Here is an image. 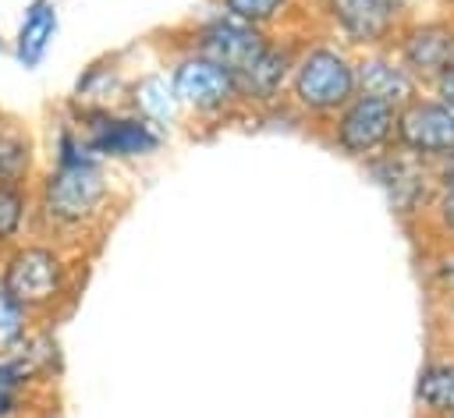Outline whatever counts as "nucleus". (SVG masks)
<instances>
[{"label":"nucleus","instance_id":"nucleus-16","mask_svg":"<svg viewBox=\"0 0 454 418\" xmlns=\"http://www.w3.org/2000/svg\"><path fill=\"white\" fill-rule=\"evenodd\" d=\"M18 358L25 361L28 375H32L35 386H39V393H50L53 383L60 379V372H64V351H60L57 333H53L50 322H39V326L32 329V337L21 344Z\"/></svg>","mask_w":454,"mask_h":418},{"label":"nucleus","instance_id":"nucleus-6","mask_svg":"<svg viewBox=\"0 0 454 418\" xmlns=\"http://www.w3.org/2000/svg\"><path fill=\"white\" fill-rule=\"evenodd\" d=\"M266 43H270L266 28H255V25H248L227 11H216L206 21H199L195 35H192V50L216 60L231 74H241L266 50Z\"/></svg>","mask_w":454,"mask_h":418},{"label":"nucleus","instance_id":"nucleus-5","mask_svg":"<svg viewBox=\"0 0 454 418\" xmlns=\"http://www.w3.org/2000/svg\"><path fill=\"white\" fill-rule=\"evenodd\" d=\"M170 89L177 96V106L195 117H220L231 106H238V81L227 67L216 60L188 50L167 67Z\"/></svg>","mask_w":454,"mask_h":418},{"label":"nucleus","instance_id":"nucleus-3","mask_svg":"<svg viewBox=\"0 0 454 418\" xmlns=\"http://www.w3.org/2000/svg\"><path fill=\"white\" fill-rule=\"evenodd\" d=\"M64 117L82 131L89 152L96 159H103L106 166L110 163L149 159L167 142V131H160L156 124L135 117L124 106L106 110V106H74V103H67L64 106Z\"/></svg>","mask_w":454,"mask_h":418},{"label":"nucleus","instance_id":"nucleus-12","mask_svg":"<svg viewBox=\"0 0 454 418\" xmlns=\"http://www.w3.org/2000/svg\"><path fill=\"white\" fill-rule=\"evenodd\" d=\"M326 11L351 43H376L390 32L397 0H326Z\"/></svg>","mask_w":454,"mask_h":418},{"label":"nucleus","instance_id":"nucleus-4","mask_svg":"<svg viewBox=\"0 0 454 418\" xmlns=\"http://www.w3.org/2000/svg\"><path fill=\"white\" fill-rule=\"evenodd\" d=\"M355 92V67L330 46H312L291 67V96L309 113H333Z\"/></svg>","mask_w":454,"mask_h":418},{"label":"nucleus","instance_id":"nucleus-7","mask_svg":"<svg viewBox=\"0 0 454 418\" xmlns=\"http://www.w3.org/2000/svg\"><path fill=\"white\" fill-rule=\"evenodd\" d=\"M394 120H397V113L390 103L372 99V96H351L337 117V145L351 156L372 152L390 138Z\"/></svg>","mask_w":454,"mask_h":418},{"label":"nucleus","instance_id":"nucleus-27","mask_svg":"<svg viewBox=\"0 0 454 418\" xmlns=\"http://www.w3.org/2000/svg\"><path fill=\"white\" fill-rule=\"evenodd\" d=\"M7 120H11V113H7V110H4V106H0V128H4V124H7Z\"/></svg>","mask_w":454,"mask_h":418},{"label":"nucleus","instance_id":"nucleus-2","mask_svg":"<svg viewBox=\"0 0 454 418\" xmlns=\"http://www.w3.org/2000/svg\"><path fill=\"white\" fill-rule=\"evenodd\" d=\"M82 262L74 248L28 234L0 252V283L32 312L35 322H57L78 298Z\"/></svg>","mask_w":454,"mask_h":418},{"label":"nucleus","instance_id":"nucleus-26","mask_svg":"<svg viewBox=\"0 0 454 418\" xmlns=\"http://www.w3.org/2000/svg\"><path fill=\"white\" fill-rule=\"evenodd\" d=\"M4 53H7V35L0 32V57H4Z\"/></svg>","mask_w":454,"mask_h":418},{"label":"nucleus","instance_id":"nucleus-10","mask_svg":"<svg viewBox=\"0 0 454 418\" xmlns=\"http://www.w3.org/2000/svg\"><path fill=\"white\" fill-rule=\"evenodd\" d=\"M291 67H294L291 46L270 39L266 50L241 74H234V81H238V103H252V106L273 103L284 92V85L291 81Z\"/></svg>","mask_w":454,"mask_h":418},{"label":"nucleus","instance_id":"nucleus-24","mask_svg":"<svg viewBox=\"0 0 454 418\" xmlns=\"http://www.w3.org/2000/svg\"><path fill=\"white\" fill-rule=\"evenodd\" d=\"M440 99H443V106H450V110H454V64L440 74Z\"/></svg>","mask_w":454,"mask_h":418},{"label":"nucleus","instance_id":"nucleus-25","mask_svg":"<svg viewBox=\"0 0 454 418\" xmlns=\"http://www.w3.org/2000/svg\"><path fill=\"white\" fill-rule=\"evenodd\" d=\"M440 209H443V220H447V227L454 230V184L447 188V195H443V202H440Z\"/></svg>","mask_w":454,"mask_h":418},{"label":"nucleus","instance_id":"nucleus-20","mask_svg":"<svg viewBox=\"0 0 454 418\" xmlns=\"http://www.w3.org/2000/svg\"><path fill=\"white\" fill-rule=\"evenodd\" d=\"M35 326H39V322L32 319V312L0 283V358L18 354L21 344L32 337Z\"/></svg>","mask_w":454,"mask_h":418},{"label":"nucleus","instance_id":"nucleus-1","mask_svg":"<svg viewBox=\"0 0 454 418\" xmlns=\"http://www.w3.org/2000/svg\"><path fill=\"white\" fill-rule=\"evenodd\" d=\"M32 234L82 252L85 237L114 209L110 166L96 156L74 163H43L32 177Z\"/></svg>","mask_w":454,"mask_h":418},{"label":"nucleus","instance_id":"nucleus-8","mask_svg":"<svg viewBox=\"0 0 454 418\" xmlns=\"http://www.w3.org/2000/svg\"><path fill=\"white\" fill-rule=\"evenodd\" d=\"M60 35V0H28L7 50L21 71H39Z\"/></svg>","mask_w":454,"mask_h":418},{"label":"nucleus","instance_id":"nucleus-23","mask_svg":"<svg viewBox=\"0 0 454 418\" xmlns=\"http://www.w3.org/2000/svg\"><path fill=\"white\" fill-rule=\"evenodd\" d=\"M25 418H64V414L57 411V404H53V400H50V393H46V397H39V400L32 404V411H28Z\"/></svg>","mask_w":454,"mask_h":418},{"label":"nucleus","instance_id":"nucleus-18","mask_svg":"<svg viewBox=\"0 0 454 418\" xmlns=\"http://www.w3.org/2000/svg\"><path fill=\"white\" fill-rule=\"evenodd\" d=\"M355 89H362V96H372L394 106L411 96V78L387 60H365L355 67Z\"/></svg>","mask_w":454,"mask_h":418},{"label":"nucleus","instance_id":"nucleus-17","mask_svg":"<svg viewBox=\"0 0 454 418\" xmlns=\"http://www.w3.org/2000/svg\"><path fill=\"white\" fill-rule=\"evenodd\" d=\"M39 397L46 393H39L25 361L18 354L0 358V418H25Z\"/></svg>","mask_w":454,"mask_h":418},{"label":"nucleus","instance_id":"nucleus-21","mask_svg":"<svg viewBox=\"0 0 454 418\" xmlns=\"http://www.w3.org/2000/svg\"><path fill=\"white\" fill-rule=\"evenodd\" d=\"M419 400L433 411H443V414H454V361H436V365H426L422 375H419Z\"/></svg>","mask_w":454,"mask_h":418},{"label":"nucleus","instance_id":"nucleus-14","mask_svg":"<svg viewBox=\"0 0 454 418\" xmlns=\"http://www.w3.org/2000/svg\"><path fill=\"white\" fill-rule=\"evenodd\" d=\"M39 166L43 163L35 135L25 124L7 120L0 128V184H32Z\"/></svg>","mask_w":454,"mask_h":418},{"label":"nucleus","instance_id":"nucleus-9","mask_svg":"<svg viewBox=\"0 0 454 418\" xmlns=\"http://www.w3.org/2000/svg\"><path fill=\"white\" fill-rule=\"evenodd\" d=\"M394 128L401 145L419 156L454 152V110L443 103H411L404 113H397Z\"/></svg>","mask_w":454,"mask_h":418},{"label":"nucleus","instance_id":"nucleus-13","mask_svg":"<svg viewBox=\"0 0 454 418\" xmlns=\"http://www.w3.org/2000/svg\"><path fill=\"white\" fill-rule=\"evenodd\" d=\"M124 89H128V74L117 67V60L103 57V60H92V64H85L78 71L67 103L114 110V106H124Z\"/></svg>","mask_w":454,"mask_h":418},{"label":"nucleus","instance_id":"nucleus-22","mask_svg":"<svg viewBox=\"0 0 454 418\" xmlns=\"http://www.w3.org/2000/svg\"><path fill=\"white\" fill-rule=\"evenodd\" d=\"M287 7H291V0H220V11L241 18V21L255 25V28L273 25Z\"/></svg>","mask_w":454,"mask_h":418},{"label":"nucleus","instance_id":"nucleus-11","mask_svg":"<svg viewBox=\"0 0 454 418\" xmlns=\"http://www.w3.org/2000/svg\"><path fill=\"white\" fill-rule=\"evenodd\" d=\"M124 110H131L135 117H142V120L156 124L160 131H167V128L177 120V113H181L167 71H145V74L128 78Z\"/></svg>","mask_w":454,"mask_h":418},{"label":"nucleus","instance_id":"nucleus-19","mask_svg":"<svg viewBox=\"0 0 454 418\" xmlns=\"http://www.w3.org/2000/svg\"><path fill=\"white\" fill-rule=\"evenodd\" d=\"M32 234V188L0 184V252L14 248Z\"/></svg>","mask_w":454,"mask_h":418},{"label":"nucleus","instance_id":"nucleus-15","mask_svg":"<svg viewBox=\"0 0 454 418\" xmlns=\"http://www.w3.org/2000/svg\"><path fill=\"white\" fill-rule=\"evenodd\" d=\"M404 64L419 74H443L454 64V32L447 25L415 28L404 43Z\"/></svg>","mask_w":454,"mask_h":418}]
</instances>
